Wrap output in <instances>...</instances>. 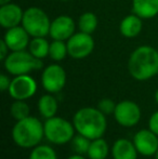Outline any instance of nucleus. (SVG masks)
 I'll return each mask as SVG.
<instances>
[{
    "label": "nucleus",
    "instance_id": "nucleus-24",
    "mask_svg": "<svg viewBox=\"0 0 158 159\" xmlns=\"http://www.w3.org/2000/svg\"><path fill=\"white\" fill-rule=\"evenodd\" d=\"M10 113L11 116L15 119V121L22 120L29 116V106L25 101L15 100L11 105Z\"/></svg>",
    "mask_w": 158,
    "mask_h": 159
},
{
    "label": "nucleus",
    "instance_id": "nucleus-34",
    "mask_svg": "<svg viewBox=\"0 0 158 159\" xmlns=\"http://www.w3.org/2000/svg\"><path fill=\"white\" fill-rule=\"evenodd\" d=\"M60 1H70V0H60Z\"/></svg>",
    "mask_w": 158,
    "mask_h": 159
},
{
    "label": "nucleus",
    "instance_id": "nucleus-4",
    "mask_svg": "<svg viewBox=\"0 0 158 159\" xmlns=\"http://www.w3.org/2000/svg\"><path fill=\"white\" fill-rule=\"evenodd\" d=\"M6 70L13 76L28 75L33 70L41 69L43 66L42 60L37 59L29 51H13L3 61Z\"/></svg>",
    "mask_w": 158,
    "mask_h": 159
},
{
    "label": "nucleus",
    "instance_id": "nucleus-14",
    "mask_svg": "<svg viewBox=\"0 0 158 159\" xmlns=\"http://www.w3.org/2000/svg\"><path fill=\"white\" fill-rule=\"evenodd\" d=\"M24 11L15 3H7L0 7V25L6 30L22 24Z\"/></svg>",
    "mask_w": 158,
    "mask_h": 159
},
{
    "label": "nucleus",
    "instance_id": "nucleus-27",
    "mask_svg": "<svg viewBox=\"0 0 158 159\" xmlns=\"http://www.w3.org/2000/svg\"><path fill=\"white\" fill-rule=\"evenodd\" d=\"M148 129H151L155 134L158 135V111H155L148 120Z\"/></svg>",
    "mask_w": 158,
    "mask_h": 159
},
{
    "label": "nucleus",
    "instance_id": "nucleus-3",
    "mask_svg": "<svg viewBox=\"0 0 158 159\" xmlns=\"http://www.w3.org/2000/svg\"><path fill=\"white\" fill-rule=\"evenodd\" d=\"M43 138V124L33 116L17 120L12 128L13 142L22 148H34L40 144Z\"/></svg>",
    "mask_w": 158,
    "mask_h": 159
},
{
    "label": "nucleus",
    "instance_id": "nucleus-5",
    "mask_svg": "<svg viewBox=\"0 0 158 159\" xmlns=\"http://www.w3.org/2000/svg\"><path fill=\"white\" fill-rule=\"evenodd\" d=\"M44 138L55 145H64L73 140L75 136V127L65 118L54 117L46 119L43 124Z\"/></svg>",
    "mask_w": 158,
    "mask_h": 159
},
{
    "label": "nucleus",
    "instance_id": "nucleus-8",
    "mask_svg": "<svg viewBox=\"0 0 158 159\" xmlns=\"http://www.w3.org/2000/svg\"><path fill=\"white\" fill-rule=\"evenodd\" d=\"M114 117L121 127H134L141 119V108L133 101L124 100L116 104Z\"/></svg>",
    "mask_w": 158,
    "mask_h": 159
},
{
    "label": "nucleus",
    "instance_id": "nucleus-28",
    "mask_svg": "<svg viewBox=\"0 0 158 159\" xmlns=\"http://www.w3.org/2000/svg\"><path fill=\"white\" fill-rule=\"evenodd\" d=\"M10 84H11L10 78H9L7 75H4V74H1V75H0V89H1L2 92L9 90Z\"/></svg>",
    "mask_w": 158,
    "mask_h": 159
},
{
    "label": "nucleus",
    "instance_id": "nucleus-13",
    "mask_svg": "<svg viewBox=\"0 0 158 159\" xmlns=\"http://www.w3.org/2000/svg\"><path fill=\"white\" fill-rule=\"evenodd\" d=\"M29 34L26 32L25 28L19 25L7 30L3 40L11 52H13V51L25 50L29 46Z\"/></svg>",
    "mask_w": 158,
    "mask_h": 159
},
{
    "label": "nucleus",
    "instance_id": "nucleus-31",
    "mask_svg": "<svg viewBox=\"0 0 158 159\" xmlns=\"http://www.w3.org/2000/svg\"><path fill=\"white\" fill-rule=\"evenodd\" d=\"M11 0H0V6L2 4H7V3H10Z\"/></svg>",
    "mask_w": 158,
    "mask_h": 159
},
{
    "label": "nucleus",
    "instance_id": "nucleus-30",
    "mask_svg": "<svg viewBox=\"0 0 158 159\" xmlns=\"http://www.w3.org/2000/svg\"><path fill=\"white\" fill-rule=\"evenodd\" d=\"M67 159H87L84 155H80V154H74V155L70 156Z\"/></svg>",
    "mask_w": 158,
    "mask_h": 159
},
{
    "label": "nucleus",
    "instance_id": "nucleus-29",
    "mask_svg": "<svg viewBox=\"0 0 158 159\" xmlns=\"http://www.w3.org/2000/svg\"><path fill=\"white\" fill-rule=\"evenodd\" d=\"M9 51H10V49H9V47L7 46L4 40L2 39L1 41H0V60H1V61H4V60L7 59V57L10 54Z\"/></svg>",
    "mask_w": 158,
    "mask_h": 159
},
{
    "label": "nucleus",
    "instance_id": "nucleus-2",
    "mask_svg": "<svg viewBox=\"0 0 158 159\" xmlns=\"http://www.w3.org/2000/svg\"><path fill=\"white\" fill-rule=\"evenodd\" d=\"M73 125L77 133L90 140L103 138L107 128L105 114L95 107H82L78 109L73 117Z\"/></svg>",
    "mask_w": 158,
    "mask_h": 159
},
{
    "label": "nucleus",
    "instance_id": "nucleus-12",
    "mask_svg": "<svg viewBox=\"0 0 158 159\" xmlns=\"http://www.w3.org/2000/svg\"><path fill=\"white\" fill-rule=\"evenodd\" d=\"M75 30H76V24L73 17L68 15H60L51 22L49 35L53 40L67 41L75 34Z\"/></svg>",
    "mask_w": 158,
    "mask_h": 159
},
{
    "label": "nucleus",
    "instance_id": "nucleus-32",
    "mask_svg": "<svg viewBox=\"0 0 158 159\" xmlns=\"http://www.w3.org/2000/svg\"><path fill=\"white\" fill-rule=\"evenodd\" d=\"M155 101H156V103L158 105V89L156 90V92H155Z\"/></svg>",
    "mask_w": 158,
    "mask_h": 159
},
{
    "label": "nucleus",
    "instance_id": "nucleus-9",
    "mask_svg": "<svg viewBox=\"0 0 158 159\" xmlns=\"http://www.w3.org/2000/svg\"><path fill=\"white\" fill-rule=\"evenodd\" d=\"M66 84V73L59 64H51L43 69L41 75V84L49 93L62 91Z\"/></svg>",
    "mask_w": 158,
    "mask_h": 159
},
{
    "label": "nucleus",
    "instance_id": "nucleus-1",
    "mask_svg": "<svg viewBox=\"0 0 158 159\" xmlns=\"http://www.w3.org/2000/svg\"><path fill=\"white\" fill-rule=\"evenodd\" d=\"M130 75L139 81H145L158 74V51L150 46L137 48L128 61Z\"/></svg>",
    "mask_w": 158,
    "mask_h": 159
},
{
    "label": "nucleus",
    "instance_id": "nucleus-19",
    "mask_svg": "<svg viewBox=\"0 0 158 159\" xmlns=\"http://www.w3.org/2000/svg\"><path fill=\"white\" fill-rule=\"evenodd\" d=\"M108 154H110V147L106 140H104L103 138H99L91 141L87 156L89 159H106Z\"/></svg>",
    "mask_w": 158,
    "mask_h": 159
},
{
    "label": "nucleus",
    "instance_id": "nucleus-10",
    "mask_svg": "<svg viewBox=\"0 0 158 159\" xmlns=\"http://www.w3.org/2000/svg\"><path fill=\"white\" fill-rule=\"evenodd\" d=\"M8 91L10 96L14 100L26 101L36 93L37 82L29 75L15 76L11 80V84Z\"/></svg>",
    "mask_w": 158,
    "mask_h": 159
},
{
    "label": "nucleus",
    "instance_id": "nucleus-23",
    "mask_svg": "<svg viewBox=\"0 0 158 159\" xmlns=\"http://www.w3.org/2000/svg\"><path fill=\"white\" fill-rule=\"evenodd\" d=\"M28 159H57V156L51 146L39 144L32 148Z\"/></svg>",
    "mask_w": 158,
    "mask_h": 159
},
{
    "label": "nucleus",
    "instance_id": "nucleus-7",
    "mask_svg": "<svg viewBox=\"0 0 158 159\" xmlns=\"http://www.w3.org/2000/svg\"><path fill=\"white\" fill-rule=\"evenodd\" d=\"M66 43H67L68 55L76 60H81L89 57L94 49L93 37L90 34L82 32L75 33L66 41Z\"/></svg>",
    "mask_w": 158,
    "mask_h": 159
},
{
    "label": "nucleus",
    "instance_id": "nucleus-17",
    "mask_svg": "<svg viewBox=\"0 0 158 159\" xmlns=\"http://www.w3.org/2000/svg\"><path fill=\"white\" fill-rule=\"evenodd\" d=\"M132 11L141 19H153L158 14V0H132Z\"/></svg>",
    "mask_w": 158,
    "mask_h": 159
},
{
    "label": "nucleus",
    "instance_id": "nucleus-26",
    "mask_svg": "<svg viewBox=\"0 0 158 159\" xmlns=\"http://www.w3.org/2000/svg\"><path fill=\"white\" fill-rule=\"evenodd\" d=\"M97 108L103 114H105V115H110V114H114L115 108H116V104H115L113 100L105 98H102L99 102Z\"/></svg>",
    "mask_w": 158,
    "mask_h": 159
},
{
    "label": "nucleus",
    "instance_id": "nucleus-6",
    "mask_svg": "<svg viewBox=\"0 0 158 159\" xmlns=\"http://www.w3.org/2000/svg\"><path fill=\"white\" fill-rule=\"evenodd\" d=\"M22 26L30 37H46L50 33L51 21L42 9L30 7L24 11Z\"/></svg>",
    "mask_w": 158,
    "mask_h": 159
},
{
    "label": "nucleus",
    "instance_id": "nucleus-16",
    "mask_svg": "<svg viewBox=\"0 0 158 159\" xmlns=\"http://www.w3.org/2000/svg\"><path fill=\"white\" fill-rule=\"evenodd\" d=\"M143 23L142 19L137 14H129L122 19L119 25V30L121 35L126 38H134L141 33Z\"/></svg>",
    "mask_w": 158,
    "mask_h": 159
},
{
    "label": "nucleus",
    "instance_id": "nucleus-20",
    "mask_svg": "<svg viewBox=\"0 0 158 159\" xmlns=\"http://www.w3.org/2000/svg\"><path fill=\"white\" fill-rule=\"evenodd\" d=\"M49 50H50V43L44 37H33L28 46V51L40 60L49 57Z\"/></svg>",
    "mask_w": 158,
    "mask_h": 159
},
{
    "label": "nucleus",
    "instance_id": "nucleus-11",
    "mask_svg": "<svg viewBox=\"0 0 158 159\" xmlns=\"http://www.w3.org/2000/svg\"><path fill=\"white\" fill-rule=\"evenodd\" d=\"M133 143L140 155L145 157L155 156L158 149V135L151 129H142L134 134Z\"/></svg>",
    "mask_w": 158,
    "mask_h": 159
},
{
    "label": "nucleus",
    "instance_id": "nucleus-25",
    "mask_svg": "<svg viewBox=\"0 0 158 159\" xmlns=\"http://www.w3.org/2000/svg\"><path fill=\"white\" fill-rule=\"evenodd\" d=\"M90 139L86 138V136L81 135V134H77L73 138L72 142V147L73 151L76 154H80V155H87L88 153V149L90 147V143H91Z\"/></svg>",
    "mask_w": 158,
    "mask_h": 159
},
{
    "label": "nucleus",
    "instance_id": "nucleus-33",
    "mask_svg": "<svg viewBox=\"0 0 158 159\" xmlns=\"http://www.w3.org/2000/svg\"><path fill=\"white\" fill-rule=\"evenodd\" d=\"M155 159H158V149H157L156 154H155Z\"/></svg>",
    "mask_w": 158,
    "mask_h": 159
},
{
    "label": "nucleus",
    "instance_id": "nucleus-15",
    "mask_svg": "<svg viewBox=\"0 0 158 159\" xmlns=\"http://www.w3.org/2000/svg\"><path fill=\"white\" fill-rule=\"evenodd\" d=\"M113 159H138V153L133 141L128 139H118L111 149Z\"/></svg>",
    "mask_w": 158,
    "mask_h": 159
},
{
    "label": "nucleus",
    "instance_id": "nucleus-21",
    "mask_svg": "<svg viewBox=\"0 0 158 159\" xmlns=\"http://www.w3.org/2000/svg\"><path fill=\"white\" fill-rule=\"evenodd\" d=\"M78 27L80 32L92 35L97 27V15L92 12L82 13L78 20Z\"/></svg>",
    "mask_w": 158,
    "mask_h": 159
},
{
    "label": "nucleus",
    "instance_id": "nucleus-18",
    "mask_svg": "<svg viewBox=\"0 0 158 159\" xmlns=\"http://www.w3.org/2000/svg\"><path fill=\"white\" fill-rule=\"evenodd\" d=\"M59 108V104L57 101L52 93H48V94H43L38 101V111L39 114L42 118L44 119H49L55 116Z\"/></svg>",
    "mask_w": 158,
    "mask_h": 159
},
{
    "label": "nucleus",
    "instance_id": "nucleus-22",
    "mask_svg": "<svg viewBox=\"0 0 158 159\" xmlns=\"http://www.w3.org/2000/svg\"><path fill=\"white\" fill-rule=\"evenodd\" d=\"M68 54L67 43L63 40H53L50 43L49 57L55 62H60L66 57Z\"/></svg>",
    "mask_w": 158,
    "mask_h": 159
}]
</instances>
